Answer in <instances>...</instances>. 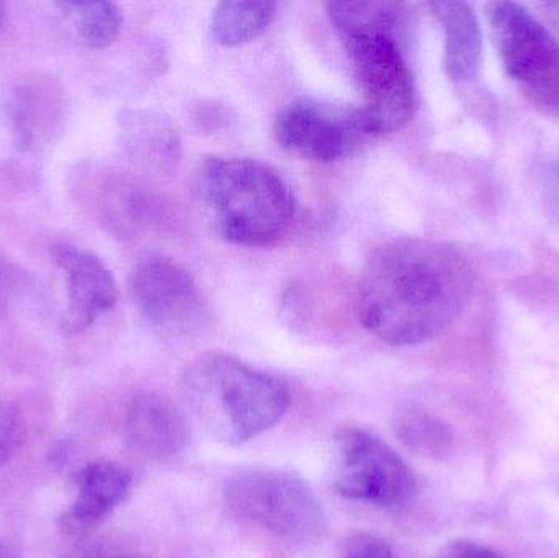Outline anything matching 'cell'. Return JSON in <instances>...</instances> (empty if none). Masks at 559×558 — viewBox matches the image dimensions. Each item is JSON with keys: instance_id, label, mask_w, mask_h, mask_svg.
I'll return each mask as SVG.
<instances>
[{"instance_id": "obj_23", "label": "cell", "mask_w": 559, "mask_h": 558, "mask_svg": "<svg viewBox=\"0 0 559 558\" xmlns=\"http://www.w3.org/2000/svg\"><path fill=\"white\" fill-rule=\"evenodd\" d=\"M117 558H143V557H136V556H127V557H117Z\"/></svg>"}, {"instance_id": "obj_13", "label": "cell", "mask_w": 559, "mask_h": 558, "mask_svg": "<svg viewBox=\"0 0 559 558\" xmlns=\"http://www.w3.org/2000/svg\"><path fill=\"white\" fill-rule=\"evenodd\" d=\"M430 10L445 35L443 68L450 81H476L481 71L483 33L475 10L466 2H433Z\"/></svg>"}, {"instance_id": "obj_17", "label": "cell", "mask_w": 559, "mask_h": 558, "mask_svg": "<svg viewBox=\"0 0 559 558\" xmlns=\"http://www.w3.org/2000/svg\"><path fill=\"white\" fill-rule=\"evenodd\" d=\"M337 558H394L386 539L374 533H357L342 543Z\"/></svg>"}, {"instance_id": "obj_8", "label": "cell", "mask_w": 559, "mask_h": 558, "mask_svg": "<svg viewBox=\"0 0 559 558\" xmlns=\"http://www.w3.org/2000/svg\"><path fill=\"white\" fill-rule=\"evenodd\" d=\"M332 487L348 501L397 508L416 491V478L386 442L357 428L341 429L332 452Z\"/></svg>"}, {"instance_id": "obj_4", "label": "cell", "mask_w": 559, "mask_h": 558, "mask_svg": "<svg viewBox=\"0 0 559 558\" xmlns=\"http://www.w3.org/2000/svg\"><path fill=\"white\" fill-rule=\"evenodd\" d=\"M182 395L197 422L231 446L274 428L292 403L288 387L277 377L222 353L203 354L187 367Z\"/></svg>"}, {"instance_id": "obj_1", "label": "cell", "mask_w": 559, "mask_h": 558, "mask_svg": "<svg viewBox=\"0 0 559 558\" xmlns=\"http://www.w3.org/2000/svg\"><path fill=\"white\" fill-rule=\"evenodd\" d=\"M473 288L475 274L459 249L432 239H391L365 262L357 313L383 343L416 346L459 320Z\"/></svg>"}, {"instance_id": "obj_19", "label": "cell", "mask_w": 559, "mask_h": 558, "mask_svg": "<svg viewBox=\"0 0 559 558\" xmlns=\"http://www.w3.org/2000/svg\"><path fill=\"white\" fill-rule=\"evenodd\" d=\"M433 558H504L496 550L469 541H456L443 547Z\"/></svg>"}, {"instance_id": "obj_5", "label": "cell", "mask_w": 559, "mask_h": 558, "mask_svg": "<svg viewBox=\"0 0 559 558\" xmlns=\"http://www.w3.org/2000/svg\"><path fill=\"white\" fill-rule=\"evenodd\" d=\"M223 494L236 518L289 543H312L324 534L321 501L293 472L246 468L226 480Z\"/></svg>"}, {"instance_id": "obj_16", "label": "cell", "mask_w": 559, "mask_h": 558, "mask_svg": "<svg viewBox=\"0 0 559 558\" xmlns=\"http://www.w3.org/2000/svg\"><path fill=\"white\" fill-rule=\"evenodd\" d=\"M61 12L71 20L78 35L88 48L104 49L114 45L123 25V12L114 2H59Z\"/></svg>"}, {"instance_id": "obj_18", "label": "cell", "mask_w": 559, "mask_h": 558, "mask_svg": "<svg viewBox=\"0 0 559 558\" xmlns=\"http://www.w3.org/2000/svg\"><path fill=\"white\" fill-rule=\"evenodd\" d=\"M25 442V422L19 409H10L0 425V468L9 464Z\"/></svg>"}, {"instance_id": "obj_9", "label": "cell", "mask_w": 559, "mask_h": 558, "mask_svg": "<svg viewBox=\"0 0 559 558\" xmlns=\"http://www.w3.org/2000/svg\"><path fill=\"white\" fill-rule=\"evenodd\" d=\"M280 146L312 163H335L350 156L370 136L364 111L357 105L299 97L275 118Z\"/></svg>"}, {"instance_id": "obj_7", "label": "cell", "mask_w": 559, "mask_h": 558, "mask_svg": "<svg viewBox=\"0 0 559 558\" xmlns=\"http://www.w3.org/2000/svg\"><path fill=\"white\" fill-rule=\"evenodd\" d=\"M128 292L143 323L163 340H193L212 323V310L202 288L170 259L140 262L128 278Z\"/></svg>"}, {"instance_id": "obj_3", "label": "cell", "mask_w": 559, "mask_h": 558, "mask_svg": "<svg viewBox=\"0 0 559 558\" xmlns=\"http://www.w3.org/2000/svg\"><path fill=\"white\" fill-rule=\"evenodd\" d=\"M195 190L213 229L231 245H275L295 222L292 187L275 167L262 161L209 157L197 173Z\"/></svg>"}, {"instance_id": "obj_10", "label": "cell", "mask_w": 559, "mask_h": 558, "mask_svg": "<svg viewBox=\"0 0 559 558\" xmlns=\"http://www.w3.org/2000/svg\"><path fill=\"white\" fill-rule=\"evenodd\" d=\"M51 256L68 274V307L62 313L61 331L68 336L84 333L117 304V282L110 269L92 252L61 242L51 249Z\"/></svg>"}, {"instance_id": "obj_12", "label": "cell", "mask_w": 559, "mask_h": 558, "mask_svg": "<svg viewBox=\"0 0 559 558\" xmlns=\"http://www.w3.org/2000/svg\"><path fill=\"white\" fill-rule=\"evenodd\" d=\"M72 482L78 498L59 518V530L74 539H84L127 500L133 475L114 462H94L82 467Z\"/></svg>"}, {"instance_id": "obj_22", "label": "cell", "mask_w": 559, "mask_h": 558, "mask_svg": "<svg viewBox=\"0 0 559 558\" xmlns=\"http://www.w3.org/2000/svg\"><path fill=\"white\" fill-rule=\"evenodd\" d=\"M7 7L5 3L0 2V29H2L3 22H5Z\"/></svg>"}, {"instance_id": "obj_15", "label": "cell", "mask_w": 559, "mask_h": 558, "mask_svg": "<svg viewBox=\"0 0 559 558\" xmlns=\"http://www.w3.org/2000/svg\"><path fill=\"white\" fill-rule=\"evenodd\" d=\"M275 10L272 2L218 3L212 19L213 39L226 48L252 41L271 26Z\"/></svg>"}, {"instance_id": "obj_21", "label": "cell", "mask_w": 559, "mask_h": 558, "mask_svg": "<svg viewBox=\"0 0 559 558\" xmlns=\"http://www.w3.org/2000/svg\"><path fill=\"white\" fill-rule=\"evenodd\" d=\"M0 558H20L15 550L10 549L5 544H0Z\"/></svg>"}, {"instance_id": "obj_14", "label": "cell", "mask_w": 559, "mask_h": 558, "mask_svg": "<svg viewBox=\"0 0 559 558\" xmlns=\"http://www.w3.org/2000/svg\"><path fill=\"white\" fill-rule=\"evenodd\" d=\"M394 431L413 454L443 461L453 449V431L439 416L420 406H404L396 413Z\"/></svg>"}, {"instance_id": "obj_20", "label": "cell", "mask_w": 559, "mask_h": 558, "mask_svg": "<svg viewBox=\"0 0 559 558\" xmlns=\"http://www.w3.org/2000/svg\"><path fill=\"white\" fill-rule=\"evenodd\" d=\"M61 558H102L100 554L95 553L94 549H79L74 550V553L68 554V556H62Z\"/></svg>"}, {"instance_id": "obj_6", "label": "cell", "mask_w": 559, "mask_h": 558, "mask_svg": "<svg viewBox=\"0 0 559 558\" xmlns=\"http://www.w3.org/2000/svg\"><path fill=\"white\" fill-rule=\"evenodd\" d=\"M486 19L509 78L535 105L559 114L558 39L521 3H488Z\"/></svg>"}, {"instance_id": "obj_2", "label": "cell", "mask_w": 559, "mask_h": 558, "mask_svg": "<svg viewBox=\"0 0 559 558\" xmlns=\"http://www.w3.org/2000/svg\"><path fill=\"white\" fill-rule=\"evenodd\" d=\"M350 58L370 136L403 130L416 110V88L401 51L403 7L393 2H329L325 5Z\"/></svg>"}, {"instance_id": "obj_11", "label": "cell", "mask_w": 559, "mask_h": 558, "mask_svg": "<svg viewBox=\"0 0 559 558\" xmlns=\"http://www.w3.org/2000/svg\"><path fill=\"white\" fill-rule=\"evenodd\" d=\"M124 436L141 458L151 462L174 461L189 444L186 416L159 393H140L128 403Z\"/></svg>"}]
</instances>
